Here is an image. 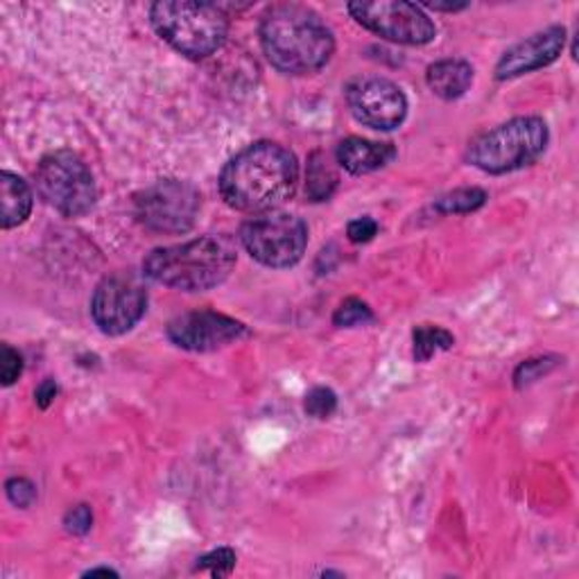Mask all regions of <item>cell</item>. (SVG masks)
<instances>
[{
    "instance_id": "d4e9b609",
    "label": "cell",
    "mask_w": 579,
    "mask_h": 579,
    "mask_svg": "<svg viewBox=\"0 0 579 579\" xmlns=\"http://www.w3.org/2000/svg\"><path fill=\"white\" fill-rule=\"evenodd\" d=\"M91 525H93V514H91L89 505H77V507L69 509L64 516L66 533H71L75 537L86 535L91 530Z\"/></svg>"
},
{
    "instance_id": "5bb4252c",
    "label": "cell",
    "mask_w": 579,
    "mask_h": 579,
    "mask_svg": "<svg viewBox=\"0 0 579 579\" xmlns=\"http://www.w3.org/2000/svg\"><path fill=\"white\" fill-rule=\"evenodd\" d=\"M396 149L392 143H374L351 136L338 145V164L351 175H370L394 162Z\"/></svg>"
},
{
    "instance_id": "603a6c76",
    "label": "cell",
    "mask_w": 579,
    "mask_h": 579,
    "mask_svg": "<svg viewBox=\"0 0 579 579\" xmlns=\"http://www.w3.org/2000/svg\"><path fill=\"white\" fill-rule=\"evenodd\" d=\"M236 568V552L231 548H218L197 559L195 570H208L214 577H225Z\"/></svg>"
},
{
    "instance_id": "7a4b0ae2",
    "label": "cell",
    "mask_w": 579,
    "mask_h": 579,
    "mask_svg": "<svg viewBox=\"0 0 579 579\" xmlns=\"http://www.w3.org/2000/svg\"><path fill=\"white\" fill-rule=\"evenodd\" d=\"M260 45L272 66L290 75L318 73L335 50L331 28L299 3H279L260 19Z\"/></svg>"
},
{
    "instance_id": "7402d4cb",
    "label": "cell",
    "mask_w": 579,
    "mask_h": 579,
    "mask_svg": "<svg viewBox=\"0 0 579 579\" xmlns=\"http://www.w3.org/2000/svg\"><path fill=\"white\" fill-rule=\"evenodd\" d=\"M303 410L312 418H329L338 410V396L329 387H314L308 392Z\"/></svg>"
},
{
    "instance_id": "9c48e42d",
    "label": "cell",
    "mask_w": 579,
    "mask_h": 579,
    "mask_svg": "<svg viewBox=\"0 0 579 579\" xmlns=\"http://www.w3.org/2000/svg\"><path fill=\"white\" fill-rule=\"evenodd\" d=\"M351 17L370 32L403 45H424L437 34L433 19L418 6L403 0H381V3H351Z\"/></svg>"
},
{
    "instance_id": "277c9868",
    "label": "cell",
    "mask_w": 579,
    "mask_h": 579,
    "mask_svg": "<svg viewBox=\"0 0 579 579\" xmlns=\"http://www.w3.org/2000/svg\"><path fill=\"white\" fill-rule=\"evenodd\" d=\"M152 28L166 43L190 60H204L223 48L229 21L218 6L166 0L149 10Z\"/></svg>"
},
{
    "instance_id": "e0dca14e",
    "label": "cell",
    "mask_w": 579,
    "mask_h": 579,
    "mask_svg": "<svg viewBox=\"0 0 579 579\" xmlns=\"http://www.w3.org/2000/svg\"><path fill=\"white\" fill-rule=\"evenodd\" d=\"M338 173L324 152H312L306 170V193L312 201H327L338 188Z\"/></svg>"
},
{
    "instance_id": "7c38bea8",
    "label": "cell",
    "mask_w": 579,
    "mask_h": 579,
    "mask_svg": "<svg viewBox=\"0 0 579 579\" xmlns=\"http://www.w3.org/2000/svg\"><path fill=\"white\" fill-rule=\"evenodd\" d=\"M247 335L245 324L214 310L184 312L168 324V338L173 344L195 353L218 351Z\"/></svg>"
},
{
    "instance_id": "8fae6325",
    "label": "cell",
    "mask_w": 579,
    "mask_h": 579,
    "mask_svg": "<svg viewBox=\"0 0 579 579\" xmlns=\"http://www.w3.org/2000/svg\"><path fill=\"white\" fill-rule=\"evenodd\" d=\"M147 308V292L134 279L114 275L104 279L91 299L93 322L104 335H123L132 331Z\"/></svg>"
},
{
    "instance_id": "d6986e66",
    "label": "cell",
    "mask_w": 579,
    "mask_h": 579,
    "mask_svg": "<svg viewBox=\"0 0 579 579\" xmlns=\"http://www.w3.org/2000/svg\"><path fill=\"white\" fill-rule=\"evenodd\" d=\"M485 201H487V193L483 188H457L440 197L435 208L444 216H459V214H473V210L485 206Z\"/></svg>"
},
{
    "instance_id": "4fadbf2b",
    "label": "cell",
    "mask_w": 579,
    "mask_h": 579,
    "mask_svg": "<svg viewBox=\"0 0 579 579\" xmlns=\"http://www.w3.org/2000/svg\"><path fill=\"white\" fill-rule=\"evenodd\" d=\"M564 43H566V30L561 25H552L544 32L533 34L530 39L520 41L518 45L505 52L503 60L496 66V77L514 80L552 64L561 55Z\"/></svg>"
},
{
    "instance_id": "484cf974",
    "label": "cell",
    "mask_w": 579,
    "mask_h": 579,
    "mask_svg": "<svg viewBox=\"0 0 579 579\" xmlns=\"http://www.w3.org/2000/svg\"><path fill=\"white\" fill-rule=\"evenodd\" d=\"M6 489H8L10 503L17 505V507H21V509L30 507V505L34 503V498H37V487H34L28 478H12V480L6 485Z\"/></svg>"
},
{
    "instance_id": "ac0fdd59",
    "label": "cell",
    "mask_w": 579,
    "mask_h": 579,
    "mask_svg": "<svg viewBox=\"0 0 579 579\" xmlns=\"http://www.w3.org/2000/svg\"><path fill=\"white\" fill-rule=\"evenodd\" d=\"M412 340L416 362H428L437 351H448L455 344V338L440 327H416Z\"/></svg>"
},
{
    "instance_id": "5b68a950",
    "label": "cell",
    "mask_w": 579,
    "mask_h": 579,
    "mask_svg": "<svg viewBox=\"0 0 579 579\" xmlns=\"http://www.w3.org/2000/svg\"><path fill=\"white\" fill-rule=\"evenodd\" d=\"M548 147V125L537 116L514 118L476 138L468 162L489 175H505L533 166Z\"/></svg>"
},
{
    "instance_id": "52a82bcc",
    "label": "cell",
    "mask_w": 579,
    "mask_h": 579,
    "mask_svg": "<svg viewBox=\"0 0 579 579\" xmlns=\"http://www.w3.org/2000/svg\"><path fill=\"white\" fill-rule=\"evenodd\" d=\"M242 247L268 268H292L308 245V227L301 218L268 210L242 225Z\"/></svg>"
},
{
    "instance_id": "cb8c5ba5",
    "label": "cell",
    "mask_w": 579,
    "mask_h": 579,
    "mask_svg": "<svg viewBox=\"0 0 579 579\" xmlns=\"http://www.w3.org/2000/svg\"><path fill=\"white\" fill-rule=\"evenodd\" d=\"M23 374V358L10 344H3V355H0V381L6 387L14 385Z\"/></svg>"
},
{
    "instance_id": "3957f363",
    "label": "cell",
    "mask_w": 579,
    "mask_h": 579,
    "mask_svg": "<svg viewBox=\"0 0 579 579\" xmlns=\"http://www.w3.org/2000/svg\"><path fill=\"white\" fill-rule=\"evenodd\" d=\"M236 245L227 236H204L154 249L143 260V272L152 281L175 290L204 292L220 286L236 268Z\"/></svg>"
},
{
    "instance_id": "6da1fadb",
    "label": "cell",
    "mask_w": 579,
    "mask_h": 579,
    "mask_svg": "<svg viewBox=\"0 0 579 579\" xmlns=\"http://www.w3.org/2000/svg\"><path fill=\"white\" fill-rule=\"evenodd\" d=\"M299 182L294 154L270 141H260L225 166L220 175V193L225 201L242 214H268L288 201Z\"/></svg>"
},
{
    "instance_id": "ba28073f",
    "label": "cell",
    "mask_w": 579,
    "mask_h": 579,
    "mask_svg": "<svg viewBox=\"0 0 579 579\" xmlns=\"http://www.w3.org/2000/svg\"><path fill=\"white\" fill-rule=\"evenodd\" d=\"M136 218L152 231L186 234L197 218L199 193L193 184L162 179L134 197Z\"/></svg>"
},
{
    "instance_id": "83f0119b",
    "label": "cell",
    "mask_w": 579,
    "mask_h": 579,
    "mask_svg": "<svg viewBox=\"0 0 579 579\" xmlns=\"http://www.w3.org/2000/svg\"><path fill=\"white\" fill-rule=\"evenodd\" d=\"M55 396H58V383L52 381V379H45V381L37 387V392H34L37 405H39L41 410H45L52 401H55Z\"/></svg>"
},
{
    "instance_id": "8992f818",
    "label": "cell",
    "mask_w": 579,
    "mask_h": 579,
    "mask_svg": "<svg viewBox=\"0 0 579 579\" xmlns=\"http://www.w3.org/2000/svg\"><path fill=\"white\" fill-rule=\"evenodd\" d=\"M34 179L39 195L66 218L86 216L95 206V179L80 156L69 149L43 156Z\"/></svg>"
},
{
    "instance_id": "f1b7e54d",
    "label": "cell",
    "mask_w": 579,
    "mask_h": 579,
    "mask_svg": "<svg viewBox=\"0 0 579 579\" xmlns=\"http://www.w3.org/2000/svg\"><path fill=\"white\" fill-rule=\"evenodd\" d=\"M86 575H91V577H93V575H118V572H116V570H112V568H93V570H89Z\"/></svg>"
},
{
    "instance_id": "44dd1931",
    "label": "cell",
    "mask_w": 579,
    "mask_h": 579,
    "mask_svg": "<svg viewBox=\"0 0 579 579\" xmlns=\"http://www.w3.org/2000/svg\"><path fill=\"white\" fill-rule=\"evenodd\" d=\"M374 322V312L360 299H347L340 303V308L333 314V324L340 329H353V327H364Z\"/></svg>"
},
{
    "instance_id": "2e32d148",
    "label": "cell",
    "mask_w": 579,
    "mask_h": 579,
    "mask_svg": "<svg viewBox=\"0 0 579 579\" xmlns=\"http://www.w3.org/2000/svg\"><path fill=\"white\" fill-rule=\"evenodd\" d=\"M0 190H3V214H0V225H3V229H14L23 225L32 210L30 186L21 177L12 173H3L0 175Z\"/></svg>"
},
{
    "instance_id": "ffe728a7",
    "label": "cell",
    "mask_w": 579,
    "mask_h": 579,
    "mask_svg": "<svg viewBox=\"0 0 579 579\" xmlns=\"http://www.w3.org/2000/svg\"><path fill=\"white\" fill-rule=\"evenodd\" d=\"M559 364V358L555 355H546V358H533V360H525L518 364V370L514 374V385L516 390L523 387H530L533 383L541 381L544 376H548L555 366Z\"/></svg>"
},
{
    "instance_id": "30bf717a",
    "label": "cell",
    "mask_w": 579,
    "mask_h": 579,
    "mask_svg": "<svg viewBox=\"0 0 579 579\" xmlns=\"http://www.w3.org/2000/svg\"><path fill=\"white\" fill-rule=\"evenodd\" d=\"M344 97L353 118L372 130H396L407 116L405 93L385 77H355L347 84Z\"/></svg>"
},
{
    "instance_id": "4316f807",
    "label": "cell",
    "mask_w": 579,
    "mask_h": 579,
    "mask_svg": "<svg viewBox=\"0 0 579 579\" xmlns=\"http://www.w3.org/2000/svg\"><path fill=\"white\" fill-rule=\"evenodd\" d=\"M376 234H379V225H376V220H372V218H358V220L349 223V227H347V236H349V240L355 242V245L370 242Z\"/></svg>"
},
{
    "instance_id": "9a60e30c",
    "label": "cell",
    "mask_w": 579,
    "mask_h": 579,
    "mask_svg": "<svg viewBox=\"0 0 579 579\" xmlns=\"http://www.w3.org/2000/svg\"><path fill=\"white\" fill-rule=\"evenodd\" d=\"M426 82L437 97L457 100L468 91L473 82V69L464 60H442L428 69Z\"/></svg>"
}]
</instances>
